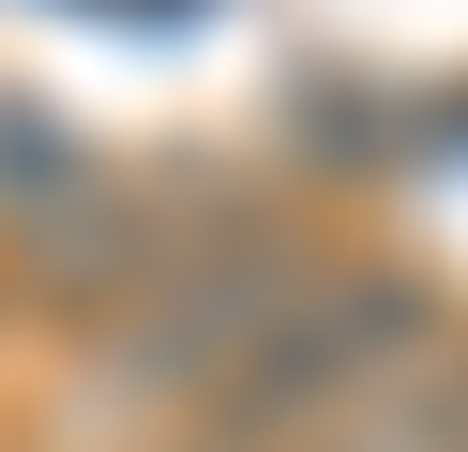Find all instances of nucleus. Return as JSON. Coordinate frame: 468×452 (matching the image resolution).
Wrapping results in <instances>:
<instances>
[{
	"label": "nucleus",
	"instance_id": "1",
	"mask_svg": "<svg viewBox=\"0 0 468 452\" xmlns=\"http://www.w3.org/2000/svg\"><path fill=\"white\" fill-rule=\"evenodd\" d=\"M423 347H453L438 271H408V257H317L303 287L182 392L166 452H317L333 422H363Z\"/></svg>",
	"mask_w": 468,
	"mask_h": 452
},
{
	"label": "nucleus",
	"instance_id": "2",
	"mask_svg": "<svg viewBox=\"0 0 468 452\" xmlns=\"http://www.w3.org/2000/svg\"><path fill=\"white\" fill-rule=\"evenodd\" d=\"M317 452H468V347H423L363 422H333Z\"/></svg>",
	"mask_w": 468,
	"mask_h": 452
},
{
	"label": "nucleus",
	"instance_id": "3",
	"mask_svg": "<svg viewBox=\"0 0 468 452\" xmlns=\"http://www.w3.org/2000/svg\"><path fill=\"white\" fill-rule=\"evenodd\" d=\"M91 16H197V0H91Z\"/></svg>",
	"mask_w": 468,
	"mask_h": 452
}]
</instances>
